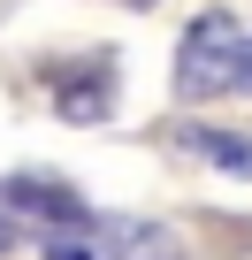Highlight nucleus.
I'll use <instances>...</instances> for the list:
<instances>
[{
    "mask_svg": "<svg viewBox=\"0 0 252 260\" xmlns=\"http://www.w3.org/2000/svg\"><path fill=\"white\" fill-rule=\"evenodd\" d=\"M237 46H244V31H237L229 16H199V23L184 31V46H176V92H184V100H214V92H229V77H237Z\"/></svg>",
    "mask_w": 252,
    "mask_h": 260,
    "instance_id": "obj_1",
    "label": "nucleus"
},
{
    "mask_svg": "<svg viewBox=\"0 0 252 260\" xmlns=\"http://www.w3.org/2000/svg\"><path fill=\"white\" fill-rule=\"evenodd\" d=\"M8 207H23V214H39V222H54V230H84V222H92V207H84L69 184H54V176H16V184H8Z\"/></svg>",
    "mask_w": 252,
    "mask_h": 260,
    "instance_id": "obj_2",
    "label": "nucleus"
},
{
    "mask_svg": "<svg viewBox=\"0 0 252 260\" xmlns=\"http://www.w3.org/2000/svg\"><path fill=\"white\" fill-rule=\"evenodd\" d=\"M107 252L115 260H176V237L161 222H107Z\"/></svg>",
    "mask_w": 252,
    "mask_h": 260,
    "instance_id": "obj_3",
    "label": "nucleus"
},
{
    "mask_svg": "<svg viewBox=\"0 0 252 260\" xmlns=\"http://www.w3.org/2000/svg\"><path fill=\"white\" fill-rule=\"evenodd\" d=\"M184 146H199L214 169H229V176H252V138L244 130H191Z\"/></svg>",
    "mask_w": 252,
    "mask_h": 260,
    "instance_id": "obj_4",
    "label": "nucleus"
},
{
    "mask_svg": "<svg viewBox=\"0 0 252 260\" xmlns=\"http://www.w3.org/2000/svg\"><path fill=\"white\" fill-rule=\"evenodd\" d=\"M39 252H46V260H99V245H92L84 230H46Z\"/></svg>",
    "mask_w": 252,
    "mask_h": 260,
    "instance_id": "obj_5",
    "label": "nucleus"
},
{
    "mask_svg": "<svg viewBox=\"0 0 252 260\" xmlns=\"http://www.w3.org/2000/svg\"><path fill=\"white\" fill-rule=\"evenodd\" d=\"M61 115L69 122H107V92H61Z\"/></svg>",
    "mask_w": 252,
    "mask_h": 260,
    "instance_id": "obj_6",
    "label": "nucleus"
},
{
    "mask_svg": "<svg viewBox=\"0 0 252 260\" xmlns=\"http://www.w3.org/2000/svg\"><path fill=\"white\" fill-rule=\"evenodd\" d=\"M229 92H252V39L237 46V77H229Z\"/></svg>",
    "mask_w": 252,
    "mask_h": 260,
    "instance_id": "obj_7",
    "label": "nucleus"
},
{
    "mask_svg": "<svg viewBox=\"0 0 252 260\" xmlns=\"http://www.w3.org/2000/svg\"><path fill=\"white\" fill-rule=\"evenodd\" d=\"M8 245H16V230H8V214H0V252H8Z\"/></svg>",
    "mask_w": 252,
    "mask_h": 260,
    "instance_id": "obj_8",
    "label": "nucleus"
},
{
    "mask_svg": "<svg viewBox=\"0 0 252 260\" xmlns=\"http://www.w3.org/2000/svg\"><path fill=\"white\" fill-rule=\"evenodd\" d=\"M130 8H153V0H130Z\"/></svg>",
    "mask_w": 252,
    "mask_h": 260,
    "instance_id": "obj_9",
    "label": "nucleus"
}]
</instances>
